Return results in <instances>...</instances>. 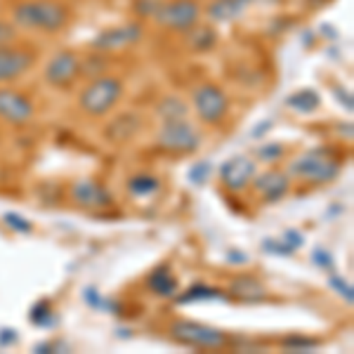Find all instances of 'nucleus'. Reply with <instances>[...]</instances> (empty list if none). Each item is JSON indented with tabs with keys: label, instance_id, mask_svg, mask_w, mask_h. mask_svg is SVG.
Masks as SVG:
<instances>
[{
	"label": "nucleus",
	"instance_id": "obj_1",
	"mask_svg": "<svg viewBox=\"0 0 354 354\" xmlns=\"http://www.w3.org/2000/svg\"><path fill=\"white\" fill-rule=\"evenodd\" d=\"M15 24L19 28H31V31H43V33H57L68 24V12L66 5H62L59 0H24V3L15 5L12 10Z\"/></svg>",
	"mask_w": 354,
	"mask_h": 354
},
{
	"label": "nucleus",
	"instance_id": "obj_2",
	"mask_svg": "<svg viewBox=\"0 0 354 354\" xmlns=\"http://www.w3.org/2000/svg\"><path fill=\"white\" fill-rule=\"evenodd\" d=\"M288 173L300 177V180L312 182V185H324V182H330L338 177L340 163H338V158H333L328 151L312 149L295 158V161L290 163Z\"/></svg>",
	"mask_w": 354,
	"mask_h": 354
},
{
	"label": "nucleus",
	"instance_id": "obj_3",
	"mask_svg": "<svg viewBox=\"0 0 354 354\" xmlns=\"http://www.w3.org/2000/svg\"><path fill=\"white\" fill-rule=\"evenodd\" d=\"M123 95V83L113 76H97L81 93V109L88 116H104Z\"/></svg>",
	"mask_w": 354,
	"mask_h": 354
},
{
	"label": "nucleus",
	"instance_id": "obj_4",
	"mask_svg": "<svg viewBox=\"0 0 354 354\" xmlns=\"http://www.w3.org/2000/svg\"><path fill=\"white\" fill-rule=\"evenodd\" d=\"M170 333L177 342L196 347V350H220L227 345V335L222 330L198 322H175Z\"/></svg>",
	"mask_w": 354,
	"mask_h": 354
},
{
	"label": "nucleus",
	"instance_id": "obj_5",
	"mask_svg": "<svg viewBox=\"0 0 354 354\" xmlns=\"http://www.w3.org/2000/svg\"><path fill=\"white\" fill-rule=\"evenodd\" d=\"M153 17L158 19V24H163L170 31L187 33L201 19V5L196 0H168Z\"/></svg>",
	"mask_w": 354,
	"mask_h": 354
},
{
	"label": "nucleus",
	"instance_id": "obj_6",
	"mask_svg": "<svg viewBox=\"0 0 354 354\" xmlns=\"http://www.w3.org/2000/svg\"><path fill=\"white\" fill-rule=\"evenodd\" d=\"M201 135L194 130V125L187 123V118L180 121H165L158 130V147L170 153H192L198 149Z\"/></svg>",
	"mask_w": 354,
	"mask_h": 354
},
{
	"label": "nucleus",
	"instance_id": "obj_7",
	"mask_svg": "<svg viewBox=\"0 0 354 354\" xmlns=\"http://www.w3.org/2000/svg\"><path fill=\"white\" fill-rule=\"evenodd\" d=\"M194 111L198 113L203 123L218 125L230 111V100H227L225 90L220 85L205 83L194 93Z\"/></svg>",
	"mask_w": 354,
	"mask_h": 354
},
{
	"label": "nucleus",
	"instance_id": "obj_8",
	"mask_svg": "<svg viewBox=\"0 0 354 354\" xmlns=\"http://www.w3.org/2000/svg\"><path fill=\"white\" fill-rule=\"evenodd\" d=\"M81 64L83 62L78 59V55L73 53V50H62V53H57L53 59L45 64L43 76H45V81L50 85H55V88H66V85H71L81 76Z\"/></svg>",
	"mask_w": 354,
	"mask_h": 354
},
{
	"label": "nucleus",
	"instance_id": "obj_9",
	"mask_svg": "<svg viewBox=\"0 0 354 354\" xmlns=\"http://www.w3.org/2000/svg\"><path fill=\"white\" fill-rule=\"evenodd\" d=\"M36 62V55L26 48H12V45H0V83L17 81L24 76Z\"/></svg>",
	"mask_w": 354,
	"mask_h": 354
},
{
	"label": "nucleus",
	"instance_id": "obj_10",
	"mask_svg": "<svg viewBox=\"0 0 354 354\" xmlns=\"http://www.w3.org/2000/svg\"><path fill=\"white\" fill-rule=\"evenodd\" d=\"M71 198L85 210H102L111 205V194L95 180H78L71 185Z\"/></svg>",
	"mask_w": 354,
	"mask_h": 354
},
{
	"label": "nucleus",
	"instance_id": "obj_11",
	"mask_svg": "<svg viewBox=\"0 0 354 354\" xmlns=\"http://www.w3.org/2000/svg\"><path fill=\"white\" fill-rule=\"evenodd\" d=\"M33 104L24 95L15 93V90L0 88V118L12 125H24L31 121Z\"/></svg>",
	"mask_w": 354,
	"mask_h": 354
},
{
	"label": "nucleus",
	"instance_id": "obj_12",
	"mask_svg": "<svg viewBox=\"0 0 354 354\" xmlns=\"http://www.w3.org/2000/svg\"><path fill=\"white\" fill-rule=\"evenodd\" d=\"M220 177L225 182V187H230L232 192H241L253 182L255 177V163L248 156H234L220 168Z\"/></svg>",
	"mask_w": 354,
	"mask_h": 354
},
{
	"label": "nucleus",
	"instance_id": "obj_13",
	"mask_svg": "<svg viewBox=\"0 0 354 354\" xmlns=\"http://www.w3.org/2000/svg\"><path fill=\"white\" fill-rule=\"evenodd\" d=\"M140 36H142V28L128 24L121 28H106V31H102L93 41V45L97 50H102V53H113V50H123L128 45H133L135 41H140Z\"/></svg>",
	"mask_w": 354,
	"mask_h": 354
},
{
	"label": "nucleus",
	"instance_id": "obj_14",
	"mask_svg": "<svg viewBox=\"0 0 354 354\" xmlns=\"http://www.w3.org/2000/svg\"><path fill=\"white\" fill-rule=\"evenodd\" d=\"M288 185H290L288 175L281 173V170H270V173H265V175L253 177L255 192H258L265 201H279V198L288 192Z\"/></svg>",
	"mask_w": 354,
	"mask_h": 354
},
{
	"label": "nucleus",
	"instance_id": "obj_15",
	"mask_svg": "<svg viewBox=\"0 0 354 354\" xmlns=\"http://www.w3.org/2000/svg\"><path fill=\"white\" fill-rule=\"evenodd\" d=\"M248 3H253V0H215L208 5V17L215 21H232L243 15Z\"/></svg>",
	"mask_w": 354,
	"mask_h": 354
},
{
	"label": "nucleus",
	"instance_id": "obj_16",
	"mask_svg": "<svg viewBox=\"0 0 354 354\" xmlns=\"http://www.w3.org/2000/svg\"><path fill=\"white\" fill-rule=\"evenodd\" d=\"M230 293L239 300H262L265 298V286L255 277H236L230 286Z\"/></svg>",
	"mask_w": 354,
	"mask_h": 354
},
{
	"label": "nucleus",
	"instance_id": "obj_17",
	"mask_svg": "<svg viewBox=\"0 0 354 354\" xmlns=\"http://www.w3.org/2000/svg\"><path fill=\"white\" fill-rule=\"evenodd\" d=\"M149 288L156 295H163V298H170V295L175 293V290H177V281H175V277H173V272H170L168 265H161L158 270L151 272Z\"/></svg>",
	"mask_w": 354,
	"mask_h": 354
},
{
	"label": "nucleus",
	"instance_id": "obj_18",
	"mask_svg": "<svg viewBox=\"0 0 354 354\" xmlns=\"http://www.w3.org/2000/svg\"><path fill=\"white\" fill-rule=\"evenodd\" d=\"M319 95L314 93V90H298L295 95H290L288 100H286V104L290 106V109H295V111H302V113H307V111H314L319 106Z\"/></svg>",
	"mask_w": 354,
	"mask_h": 354
},
{
	"label": "nucleus",
	"instance_id": "obj_19",
	"mask_svg": "<svg viewBox=\"0 0 354 354\" xmlns=\"http://www.w3.org/2000/svg\"><path fill=\"white\" fill-rule=\"evenodd\" d=\"M158 116L163 121H180V118H187V106L182 100L177 97H165V100L158 104Z\"/></svg>",
	"mask_w": 354,
	"mask_h": 354
},
{
	"label": "nucleus",
	"instance_id": "obj_20",
	"mask_svg": "<svg viewBox=\"0 0 354 354\" xmlns=\"http://www.w3.org/2000/svg\"><path fill=\"white\" fill-rule=\"evenodd\" d=\"M128 189H130L133 196H149V194H153L158 189V180H156V177H151V175H137V177L130 180Z\"/></svg>",
	"mask_w": 354,
	"mask_h": 354
},
{
	"label": "nucleus",
	"instance_id": "obj_21",
	"mask_svg": "<svg viewBox=\"0 0 354 354\" xmlns=\"http://www.w3.org/2000/svg\"><path fill=\"white\" fill-rule=\"evenodd\" d=\"M210 298H225V295H222L218 288H210V286H194V288L187 290L185 295H180V298H177V302H180V305H185V302L210 300Z\"/></svg>",
	"mask_w": 354,
	"mask_h": 354
},
{
	"label": "nucleus",
	"instance_id": "obj_22",
	"mask_svg": "<svg viewBox=\"0 0 354 354\" xmlns=\"http://www.w3.org/2000/svg\"><path fill=\"white\" fill-rule=\"evenodd\" d=\"M215 45V33L210 28H194V36H192V48L196 53H205Z\"/></svg>",
	"mask_w": 354,
	"mask_h": 354
},
{
	"label": "nucleus",
	"instance_id": "obj_23",
	"mask_svg": "<svg viewBox=\"0 0 354 354\" xmlns=\"http://www.w3.org/2000/svg\"><path fill=\"white\" fill-rule=\"evenodd\" d=\"M5 225L12 227L15 232H31V222L17 213H5Z\"/></svg>",
	"mask_w": 354,
	"mask_h": 354
},
{
	"label": "nucleus",
	"instance_id": "obj_24",
	"mask_svg": "<svg viewBox=\"0 0 354 354\" xmlns=\"http://www.w3.org/2000/svg\"><path fill=\"white\" fill-rule=\"evenodd\" d=\"M208 173H210V165L205 161H201V163H196L192 168L189 177H192V182H196V185H203V182L208 180Z\"/></svg>",
	"mask_w": 354,
	"mask_h": 354
},
{
	"label": "nucleus",
	"instance_id": "obj_25",
	"mask_svg": "<svg viewBox=\"0 0 354 354\" xmlns=\"http://www.w3.org/2000/svg\"><path fill=\"white\" fill-rule=\"evenodd\" d=\"M260 158H265V161H277V158L279 156H281V153H283V149H281V147H279V145H270V147H260Z\"/></svg>",
	"mask_w": 354,
	"mask_h": 354
},
{
	"label": "nucleus",
	"instance_id": "obj_26",
	"mask_svg": "<svg viewBox=\"0 0 354 354\" xmlns=\"http://www.w3.org/2000/svg\"><path fill=\"white\" fill-rule=\"evenodd\" d=\"M15 26L12 24H8V21H3L0 19V45H8V43H12L15 41Z\"/></svg>",
	"mask_w": 354,
	"mask_h": 354
},
{
	"label": "nucleus",
	"instance_id": "obj_27",
	"mask_svg": "<svg viewBox=\"0 0 354 354\" xmlns=\"http://www.w3.org/2000/svg\"><path fill=\"white\" fill-rule=\"evenodd\" d=\"M330 283H333V288H338V290H340L342 298H345L347 302H352V288L347 286V283H342V281H340V277H335V274H333V277H330Z\"/></svg>",
	"mask_w": 354,
	"mask_h": 354
},
{
	"label": "nucleus",
	"instance_id": "obj_28",
	"mask_svg": "<svg viewBox=\"0 0 354 354\" xmlns=\"http://www.w3.org/2000/svg\"><path fill=\"white\" fill-rule=\"evenodd\" d=\"M286 347H290V350H310V347H317V340L295 338V340H286Z\"/></svg>",
	"mask_w": 354,
	"mask_h": 354
},
{
	"label": "nucleus",
	"instance_id": "obj_29",
	"mask_svg": "<svg viewBox=\"0 0 354 354\" xmlns=\"http://www.w3.org/2000/svg\"><path fill=\"white\" fill-rule=\"evenodd\" d=\"M283 241H290V248H298V245L302 243V239H300V234H298V232H286Z\"/></svg>",
	"mask_w": 354,
	"mask_h": 354
}]
</instances>
